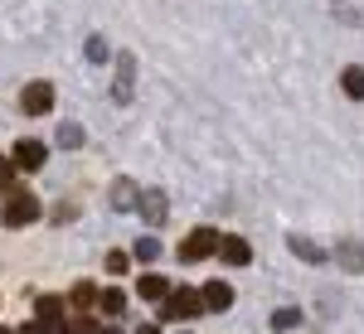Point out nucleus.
<instances>
[{
  "label": "nucleus",
  "mask_w": 364,
  "mask_h": 334,
  "mask_svg": "<svg viewBox=\"0 0 364 334\" xmlns=\"http://www.w3.org/2000/svg\"><path fill=\"white\" fill-rule=\"evenodd\" d=\"M136 199H141V189L132 184V179H117V184H112V204L122 208V213H127V208H136Z\"/></svg>",
  "instance_id": "4468645a"
},
{
  "label": "nucleus",
  "mask_w": 364,
  "mask_h": 334,
  "mask_svg": "<svg viewBox=\"0 0 364 334\" xmlns=\"http://www.w3.org/2000/svg\"><path fill=\"white\" fill-rule=\"evenodd\" d=\"M136 291L146 296V301H166V296H170V281H166V277H156V272H146V277L136 281Z\"/></svg>",
  "instance_id": "9b49d317"
},
{
  "label": "nucleus",
  "mask_w": 364,
  "mask_h": 334,
  "mask_svg": "<svg viewBox=\"0 0 364 334\" xmlns=\"http://www.w3.org/2000/svg\"><path fill=\"white\" fill-rule=\"evenodd\" d=\"M336 262L345 267V272H364V243L360 238H345L336 247Z\"/></svg>",
  "instance_id": "9d476101"
},
{
  "label": "nucleus",
  "mask_w": 364,
  "mask_h": 334,
  "mask_svg": "<svg viewBox=\"0 0 364 334\" xmlns=\"http://www.w3.org/2000/svg\"><path fill=\"white\" fill-rule=\"evenodd\" d=\"M0 334H5V330H0Z\"/></svg>",
  "instance_id": "bb28decb"
},
{
  "label": "nucleus",
  "mask_w": 364,
  "mask_h": 334,
  "mask_svg": "<svg viewBox=\"0 0 364 334\" xmlns=\"http://www.w3.org/2000/svg\"><path fill=\"white\" fill-rule=\"evenodd\" d=\"M214 247H219V233H214V228H195V233L180 243V262H204Z\"/></svg>",
  "instance_id": "7ed1b4c3"
},
{
  "label": "nucleus",
  "mask_w": 364,
  "mask_h": 334,
  "mask_svg": "<svg viewBox=\"0 0 364 334\" xmlns=\"http://www.w3.org/2000/svg\"><path fill=\"white\" fill-rule=\"evenodd\" d=\"M58 145H63V150H73V145H83V126H73V121H63V126H58Z\"/></svg>",
  "instance_id": "a211bd4d"
},
{
  "label": "nucleus",
  "mask_w": 364,
  "mask_h": 334,
  "mask_svg": "<svg viewBox=\"0 0 364 334\" xmlns=\"http://www.w3.org/2000/svg\"><path fill=\"white\" fill-rule=\"evenodd\" d=\"M127 267H132V257H127V252H112V257H107V272H112V277H122Z\"/></svg>",
  "instance_id": "4be33fe9"
},
{
  "label": "nucleus",
  "mask_w": 364,
  "mask_h": 334,
  "mask_svg": "<svg viewBox=\"0 0 364 334\" xmlns=\"http://www.w3.org/2000/svg\"><path fill=\"white\" fill-rule=\"evenodd\" d=\"M296 325H301V310H291V306L272 310V330H296Z\"/></svg>",
  "instance_id": "dca6fc26"
},
{
  "label": "nucleus",
  "mask_w": 364,
  "mask_h": 334,
  "mask_svg": "<svg viewBox=\"0 0 364 334\" xmlns=\"http://www.w3.org/2000/svg\"><path fill=\"white\" fill-rule=\"evenodd\" d=\"M73 218H78V208H73V204H58V208H54V223H73Z\"/></svg>",
  "instance_id": "b1692460"
},
{
  "label": "nucleus",
  "mask_w": 364,
  "mask_h": 334,
  "mask_svg": "<svg viewBox=\"0 0 364 334\" xmlns=\"http://www.w3.org/2000/svg\"><path fill=\"white\" fill-rule=\"evenodd\" d=\"M199 310H204V301H199L195 286H180V291H170L166 301H161V315L166 320H195Z\"/></svg>",
  "instance_id": "f03ea898"
},
{
  "label": "nucleus",
  "mask_w": 364,
  "mask_h": 334,
  "mask_svg": "<svg viewBox=\"0 0 364 334\" xmlns=\"http://www.w3.org/2000/svg\"><path fill=\"white\" fill-rule=\"evenodd\" d=\"M340 87H345V97L364 102V68H360V63H350V68L340 73Z\"/></svg>",
  "instance_id": "ddd939ff"
},
{
  "label": "nucleus",
  "mask_w": 364,
  "mask_h": 334,
  "mask_svg": "<svg viewBox=\"0 0 364 334\" xmlns=\"http://www.w3.org/2000/svg\"><path fill=\"white\" fill-rule=\"evenodd\" d=\"M44 160H49V150H44L39 140H20V145L10 150V165L15 169H44Z\"/></svg>",
  "instance_id": "0eeeda50"
},
{
  "label": "nucleus",
  "mask_w": 364,
  "mask_h": 334,
  "mask_svg": "<svg viewBox=\"0 0 364 334\" xmlns=\"http://www.w3.org/2000/svg\"><path fill=\"white\" fill-rule=\"evenodd\" d=\"M132 257H136V262H156V257H161V243H156V238H141L136 247H132Z\"/></svg>",
  "instance_id": "6ab92c4d"
},
{
  "label": "nucleus",
  "mask_w": 364,
  "mask_h": 334,
  "mask_svg": "<svg viewBox=\"0 0 364 334\" xmlns=\"http://www.w3.org/2000/svg\"><path fill=\"white\" fill-rule=\"evenodd\" d=\"M39 325H44V330H49V325H54L58 315H63V296H39Z\"/></svg>",
  "instance_id": "2eb2a0df"
},
{
  "label": "nucleus",
  "mask_w": 364,
  "mask_h": 334,
  "mask_svg": "<svg viewBox=\"0 0 364 334\" xmlns=\"http://www.w3.org/2000/svg\"><path fill=\"white\" fill-rule=\"evenodd\" d=\"M132 92H136V58L132 54H122L117 58V83H112V102H132Z\"/></svg>",
  "instance_id": "39448f33"
},
{
  "label": "nucleus",
  "mask_w": 364,
  "mask_h": 334,
  "mask_svg": "<svg viewBox=\"0 0 364 334\" xmlns=\"http://www.w3.org/2000/svg\"><path fill=\"white\" fill-rule=\"evenodd\" d=\"M5 228H25V223H34L39 218V199L29 194V189H20V184H10L5 189Z\"/></svg>",
  "instance_id": "f257e3e1"
},
{
  "label": "nucleus",
  "mask_w": 364,
  "mask_h": 334,
  "mask_svg": "<svg viewBox=\"0 0 364 334\" xmlns=\"http://www.w3.org/2000/svg\"><path fill=\"white\" fill-rule=\"evenodd\" d=\"M20 111H25V116H49V111H54V87L29 83L25 92H20Z\"/></svg>",
  "instance_id": "20e7f679"
},
{
  "label": "nucleus",
  "mask_w": 364,
  "mask_h": 334,
  "mask_svg": "<svg viewBox=\"0 0 364 334\" xmlns=\"http://www.w3.org/2000/svg\"><path fill=\"white\" fill-rule=\"evenodd\" d=\"M97 334H117V330H97Z\"/></svg>",
  "instance_id": "a878e982"
},
{
  "label": "nucleus",
  "mask_w": 364,
  "mask_h": 334,
  "mask_svg": "<svg viewBox=\"0 0 364 334\" xmlns=\"http://www.w3.org/2000/svg\"><path fill=\"white\" fill-rule=\"evenodd\" d=\"M199 301H204V310H228L233 306V286H228V281H209V286L199 291Z\"/></svg>",
  "instance_id": "6e6552de"
},
{
  "label": "nucleus",
  "mask_w": 364,
  "mask_h": 334,
  "mask_svg": "<svg viewBox=\"0 0 364 334\" xmlns=\"http://www.w3.org/2000/svg\"><path fill=\"white\" fill-rule=\"evenodd\" d=\"M136 334H161V330H156V325H141V330Z\"/></svg>",
  "instance_id": "393cba45"
},
{
  "label": "nucleus",
  "mask_w": 364,
  "mask_h": 334,
  "mask_svg": "<svg viewBox=\"0 0 364 334\" xmlns=\"http://www.w3.org/2000/svg\"><path fill=\"white\" fill-rule=\"evenodd\" d=\"M15 184V165H10V155H0V189H10Z\"/></svg>",
  "instance_id": "5701e85b"
},
{
  "label": "nucleus",
  "mask_w": 364,
  "mask_h": 334,
  "mask_svg": "<svg viewBox=\"0 0 364 334\" xmlns=\"http://www.w3.org/2000/svg\"><path fill=\"white\" fill-rule=\"evenodd\" d=\"M68 301H73V306H97V291H92V281H78V286H73V291H68Z\"/></svg>",
  "instance_id": "f3484780"
},
{
  "label": "nucleus",
  "mask_w": 364,
  "mask_h": 334,
  "mask_svg": "<svg viewBox=\"0 0 364 334\" xmlns=\"http://www.w3.org/2000/svg\"><path fill=\"white\" fill-rule=\"evenodd\" d=\"M287 247L296 252V257H301V262H311V267H321V262H326V252L316 247V243H311V238H296V233H291V238H287Z\"/></svg>",
  "instance_id": "f8f14e48"
},
{
  "label": "nucleus",
  "mask_w": 364,
  "mask_h": 334,
  "mask_svg": "<svg viewBox=\"0 0 364 334\" xmlns=\"http://www.w3.org/2000/svg\"><path fill=\"white\" fill-rule=\"evenodd\" d=\"M219 257H224L228 267H248L252 262V247L243 238H219Z\"/></svg>",
  "instance_id": "1a4fd4ad"
},
{
  "label": "nucleus",
  "mask_w": 364,
  "mask_h": 334,
  "mask_svg": "<svg viewBox=\"0 0 364 334\" xmlns=\"http://www.w3.org/2000/svg\"><path fill=\"white\" fill-rule=\"evenodd\" d=\"M97 306L107 310V315H122V310H127V296H122V291H102V296H97Z\"/></svg>",
  "instance_id": "aec40b11"
},
{
  "label": "nucleus",
  "mask_w": 364,
  "mask_h": 334,
  "mask_svg": "<svg viewBox=\"0 0 364 334\" xmlns=\"http://www.w3.org/2000/svg\"><path fill=\"white\" fill-rule=\"evenodd\" d=\"M87 58H92V63H107V39H102V34H92V39H87Z\"/></svg>",
  "instance_id": "412c9836"
},
{
  "label": "nucleus",
  "mask_w": 364,
  "mask_h": 334,
  "mask_svg": "<svg viewBox=\"0 0 364 334\" xmlns=\"http://www.w3.org/2000/svg\"><path fill=\"white\" fill-rule=\"evenodd\" d=\"M136 213H141L146 223H151V228H161V223H166V213H170V199L161 194V189H141Z\"/></svg>",
  "instance_id": "423d86ee"
}]
</instances>
